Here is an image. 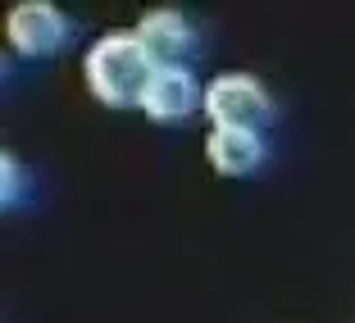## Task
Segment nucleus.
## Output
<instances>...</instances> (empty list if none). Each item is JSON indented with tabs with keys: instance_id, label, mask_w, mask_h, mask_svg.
<instances>
[{
	"instance_id": "20e7f679",
	"label": "nucleus",
	"mask_w": 355,
	"mask_h": 323,
	"mask_svg": "<svg viewBox=\"0 0 355 323\" xmlns=\"http://www.w3.org/2000/svg\"><path fill=\"white\" fill-rule=\"evenodd\" d=\"M137 37H141V46L150 51L155 69H182V55H187L191 42H196V32H191V23H187L182 10H150V14H141Z\"/></svg>"
},
{
	"instance_id": "39448f33",
	"label": "nucleus",
	"mask_w": 355,
	"mask_h": 323,
	"mask_svg": "<svg viewBox=\"0 0 355 323\" xmlns=\"http://www.w3.org/2000/svg\"><path fill=\"white\" fill-rule=\"evenodd\" d=\"M205 159H209V168L223 173V177H246V173L260 168L264 141H260V132H251V128H209Z\"/></svg>"
},
{
	"instance_id": "f257e3e1",
	"label": "nucleus",
	"mask_w": 355,
	"mask_h": 323,
	"mask_svg": "<svg viewBox=\"0 0 355 323\" xmlns=\"http://www.w3.org/2000/svg\"><path fill=\"white\" fill-rule=\"evenodd\" d=\"M83 73H87V87H92L96 101L123 110V105H141L150 78H155V60L141 46L137 28L132 32H105L101 42H92V51H87Z\"/></svg>"
},
{
	"instance_id": "423d86ee",
	"label": "nucleus",
	"mask_w": 355,
	"mask_h": 323,
	"mask_svg": "<svg viewBox=\"0 0 355 323\" xmlns=\"http://www.w3.org/2000/svg\"><path fill=\"white\" fill-rule=\"evenodd\" d=\"M141 110H146L150 123H182L196 110V82H191V73L187 69H155L146 96H141Z\"/></svg>"
},
{
	"instance_id": "f03ea898",
	"label": "nucleus",
	"mask_w": 355,
	"mask_h": 323,
	"mask_svg": "<svg viewBox=\"0 0 355 323\" xmlns=\"http://www.w3.org/2000/svg\"><path fill=\"white\" fill-rule=\"evenodd\" d=\"M205 114L214 119V128H260L273 119V101L260 87V78L251 73H219L200 96Z\"/></svg>"
},
{
	"instance_id": "7ed1b4c3",
	"label": "nucleus",
	"mask_w": 355,
	"mask_h": 323,
	"mask_svg": "<svg viewBox=\"0 0 355 323\" xmlns=\"http://www.w3.org/2000/svg\"><path fill=\"white\" fill-rule=\"evenodd\" d=\"M5 37L19 55H51L69 42V19L51 0H23L5 14Z\"/></svg>"
}]
</instances>
